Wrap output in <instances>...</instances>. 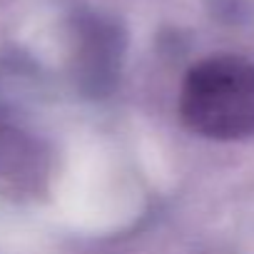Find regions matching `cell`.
<instances>
[{
	"label": "cell",
	"instance_id": "1",
	"mask_svg": "<svg viewBox=\"0 0 254 254\" xmlns=\"http://www.w3.org/2000/svg\"><path fill=\"white\" fill-rule=\"evenodd\" d=\"M190 130L212 140H239L254 132V65L219 55L187 72L180 100Z\"/></svg>",
	"mask_w": 254,
	"mask_h": 254
},
{
	"label": "cell",
	"instance_id": "2",
	"mask_svg": "<svg viewBox=\"0 0 254 254\" xmlns=\"http://www.w3.org/2000/svg\"><path fill=\"white\" fill-rule=\"evenodd\" d=\"M120 55L117 30L102 20H90L82 28V72L92 82V90H102L107 80H112L115 65Z\"/></svg>",
	"mask_w": 254,
	"mask_h": 254
}]
</instances>
